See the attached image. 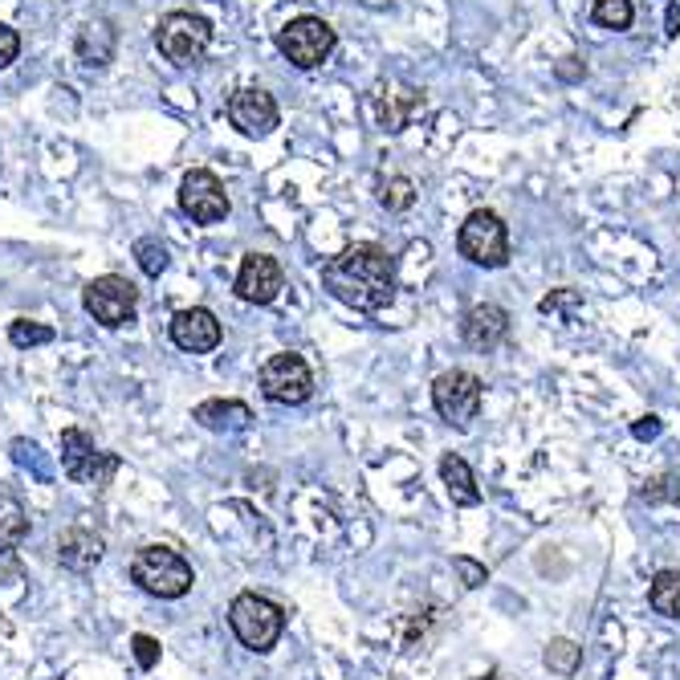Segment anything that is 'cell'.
I'll list each match as a JSON object with an SVG mask.
<instances>
[{"label": "cell", "mask_w": 680, "mask_h": 680, "mask_svg": "<svg viewBox=\"0 0 680 680\" xmlns=\"http://www.w3.org/2000/svg\"><path fill=\"white\" fill-rule=\"evenodd\" d=\"M440 477H445V489H449V497L457 506H477L481 501V489H477V481H473V469L464 464V457L445 452V457H440Z\"/></svg>", "instance_id": "obj_19"}, {"label": "cell", "mask_w": 680, "mask_h": 680, "mask_svg": "<svg viewBox=\"0 0 680 680\" xmlns=\"http://www.w3.org/2000/svg\"><path fill=\"white\" fill-rule=\"evenodd\" d=\"M452 567H457V574H461L464 587H481V583H485V567H481V562H473V558L457 555V558H452Z\"/></svg>", "instance_id": "obj_31"}, {"label": "cell", "mask_w": 680, "mask_h": 680, "mask_svg": "<svg viewBox=\"0 0 680 680\" xmlns=\"http://www.w3.org/2000/svg\"><path fill=\"white\" fill-rule=\"evenodd\" d=\"M481 379L473 372H445L436 375L433 384V403L436 412L449 420L452 428H469L481 416Z\"/></svg>", "instance_id": "obj_9"}, {"label": "cell", "mask_w": 680, "mask_h": 680, "mask_svg": "<svg viewBox=\"0 0 680 680\" xmlns=\"http://www.w3.org/2000/svg\"><path fill=\"white\" fill-rule=\"evenodd\" d=\"M21 579V562H16V550H0V583H16Z\"/></svg>", "instance_id": "obj_33"}, {"label": "cell", "mask_w": 680, "mask_h": 680, "mask_svg": "<svg viewBox=\"0 0 680 680\" xmlns=\"http://www.w3.org/2000/svg\"><path fill=\"white\" fill-rule=\"evenodd\" d=\"M579 298L571 294V290H562V294H550V298H542V309L546 314H555V309H562V306H574Z\"/></svg>", "instance_id": "obj_34"}, {"label": "cell", "mask_w": 680, "mask_h": 680, "mask_svg": "<svg viewBox=\"0 0 680 680\" xmlns=\"http://www.w3.org/2000/svg\"><path fill=\"white\" fill-rule=\"evenodd\" d=\"M131 579L155 599H180L196 583L187 558H180L171 546H143L139 555L131 558Z\"/></svg>", "instance_id": "obj_2"}, {"label": "cell", "mask_w": 680, "mask_h": 680, "mask_svg": "<svg viewBox=\"0 0 680 680\" xmlns=\"http://www.w3.org/2000/svg\"><path fill=\"white\" fill-rule=\"evenodd\" d=\"M579 656H583V648H579L574 640H550V644H546V652H542L546 668H550V672H558V677H571L574 668H579Z\"/></svg>", "instance_id": "obj_25"}, {"label": "cell", "mask_w": 680, "mask_h": 680, "mask_svg": "<svg viewBox=\"0 0 680 680\" xmlns=\"http://www.w3.org/2000/svg\"><path fill=\"white\" fill-rule=\"evenodd\" d=\"M335 46H339V33L330 29V21H323V16H294L278 33L281 58L298 70H318L335 53Z\"/></svg>", "instance_id": "obj_6"}, {"label": "cell", "mask_w": 680, "mask_h": 680, "mask_svg": "<svg viewBox=\"0 0 680 680\" xmlns=\"http://www.w3.org/2000/svg\"><path fill=\"white\" fill-rule=\"evenodd\" d=\"M114 46H119V33L110 21H86L74 37V53L86 65H110L114 62Z\"/></svg>", "instance_id": "obj_16"}, {"label": "cell", "mask_w": 680, "mask_h": 680, "mask_svg": "<svg viewBox=\"0 0 680 680\" xmlns=\"http://www.w3.org/2000/svg\"><path fill=\"white\" fill-rule=\"evenodd\" d=\"M229 123L248 135V139H265V135H274L281 123V110L274 102V94L262 90V86H245V90H236L229 98Z\"/></svg>", "instance_id": "obj_11"}, {"label": "cell", "mask_w": 680, "mask_h": 680, "mask_svg": "<svg viewBox=\"0 0 680 680\" xmlns=\"http://www.w3.org/2000/svg\"><path fill=\"white\" fill-rule=\"evenodd\" d=\"M171 342L187 351V355H208V351H217L220 347V318L212 314L208 306H187V309H175V318H171Z\"/></svg>", "instance_id": "obj_13"}, {"label": "cell", "mask_w": 680, "mask_h": 680, "mask_svg": "<svg viewBox=\"0 0 680 680\" xmlns=\"http://www.w3.org/2000/svg\"><path fill=\"white\" fill-rule=\"evenodd\" d=\"M574 58H562V65H558V77H567V82H571V77H579L583 74V65H571Z\"/></svg>", "instance_id": "obj_36"}, {"label": "cell", "mask_w": 680, "mask_h": 680, "mask_svg": "<svg viewBox=\"0 0 680 680\" xmlns=\"http://www.w3.org/2000/svg\"><path fill=\"white\" fill-rule=\"evenodd\" d=\"M29 534V513L21 506V497L0 489V550H16Z\"/></svg>", "instance_id": "obj_20"}, {"label": "cell", "mask_w": 680, "mask_h": 680, "mask_svg": "<svg viewBox=\"0 0 680 680\" xmlns=\"http://www.w3.org/2000/svg\"><path fill=\"white\" fill-rule=\"evenodd\" d=\"M506 335H510V314L494 306V302H481V306H473L461 318V339L469 351L489 355V351H497L506 342Z\"/></svg>", "instance_id": "obj_14"}, {"label": "cell", "mask_w": 680, "mask_h": 680, "mask_svg": "<svg viewBox=\"0 0 680 680\" xmlns=\"http://www.w3.org/2000/svg\"><path fill=\"white\" fill-rule=\"evenodd\" d=\"M180 208H184V217H192L196 224H220V220L229 217V192L220 184L217 171H187L184 184H180Z\"/></svg>", "instance_id": "obj_10"}, {"label": "cell", "mask_w": 680, "mask_h": 680, "mask_svg": "<svg viewBox=\"0 0 680 680\" xmlns=\"http://www.w3.org/2000/svg\"><path fill=\"white\" fill-rule=\"evenodd\" d=\"M119 473V457L114 452H98L94 457V464L82 473V485H94V489H102V485H110V477Z\"/></svg>", "instance_id": "obj_28"}, {"label": "cell", "mask_w": 680, "mask_h": 680, "mask_svg": "<svg viewBox=\"0 0 680 680\" xmlns=\"http://www.w3.org/2000/svg\"><path fill=\"white\" fill-rule=\"evenodd\" d=\"M212 46V25L201 13H163L155 25V49L168 58L171 65H196Z\"/></svg>", "instance_id": "obj_3"}, {"label": "cell", "mask_w": 680, "mask_h": 680, "mask_svg": "<svg viewBox=\"0 0 680 680\" xmlns=\"http://www.w3.org/2000/svg\"><path fill=\"white\" fill-rule=\"evenodd\" d=\"M644 420H648V424H635V436H640V440H648V436L660 433V420L656 416H644Z\"/></svg>", "instance_id": "obj_35"}, {"label": "cell", "mask_w": 680, "mask_h": 680, "mask_svg": "<svg viewBox=\"0 0 680 680\" xmlns=\"http://www.w3.org/2000/svg\"><path fill=\"white\" fill-rule=\"evenodd\" d=\"M323 286L342 306L379 314L396 302V257L379 245H351L330 257L323 269Z\"/></svg>", "instance_id": "obj_1"}, {"label": "cell", "mask_w": 680, "mask_h": 680, "mask_svg": "<svg viewBox=\"0 0 680 680\" xmlns=\"http://www.w3.org/2000/svg\"><path fill=\"white\" fill-rule=\"evenodd\" d=\"M131 648H135V660H139V668H155V665H159V640H151V635H135V640H131Z\"/></svg>", "instance_id": "obj_30"}, {"label": "cell", "mask_w": 680, "mask_h": 680, "mask_svg": "<svg viewBox=\"0 0 680 680\" xmlns=\"http://www.w3.org/2000/svg\"><path fill=\"white\" fill-rule=\"evenodd\" d=\"M9 342H13V347H46V342H53V326L16 318V323L9 326Z\"/></svg>", "instance_id": "obj_27"}, {"label": "cell", "mask_w": 680, "mask_h": 680, "mask_svg": "<svg viewBox=\"0 0 680 680\" xmlns=\"http://www.w3.org/2000/svg\"><path fill=\"white\" fill-rule=\"evenodd\" d=\"M192 420H196L201 428H208V433H241L248 420H253V412H248V403H241V400H204V403H196Z\"/></svg>", "instance_id": "obj_18"}, {"label": "cell", "mask_w": 680, "mask_h": 680, "mask_svg": "<svg viewBox=\"0 0 680 680\" xmlns=\"http://www.w3.org/2000/svg\"><path fill=\"white\" fill-rule=\"evenodd\" d=\"M424 107L420 102V94L412 86H391V90H379L375 94V110H379V126L391 131V135H400L403 126L412 123V114Z\"/></svg>", "instance_id": "obj_17"}, {"label": "cell", "mask_w": 680, "mask_h": 680, "mask_svg": "<svg viewBox=\"0 0 680 680\" xmlns=\"http://www.w3.org/2000/svg\"><path fill=\"white\" fill-rule=\"evenodd\" d=\"M102 550H107V542L90 522H74L70 530L58 534V558H62L65 571L74 574H90L102 562Z\"/></svg>", "instance_id": "obj_15"}, {"label": "cell", "mask_w": 680, "mask_h": 680, "mask_svg": "<svg viewBox=\"0 0 680 680\" xmlns=\"http://www.w3.org/2000/svg\"><path fill=\"white\" fill-rule=\"evenodd\" d=\"M82 306L90 314L94 323H102L107 330H119V326L135 323V309H139V290L135 281L119 278V274H107V278H94L86 290H82Z\"/></svg>", "instance_id": "obj_7"}, {"label": "cell", "mask_w": 680, "mask_h": 680, "mask_svg": "<svg viewBox=\"0 0 680 680\" xmlns=\"http://www.w3.org/2000/svg\"><path fill=\"white\" fill-rule=\"evenodd\" d=\"M591 21L599 25V29H632V21H635V9H632V0H595V9H591Z\"/></svg>", "instance_id": "obj_23"}, {"label": "cell", "mask_w": 680, "mask_h": 680, "mask_svg": "<svg viewBox=\"0 0 680 680\" xmlns=\"http://www.w3.org/2000/svg\"><path fill=\"white\" fill-rule=\"evenodd\" d=\"M640 497H644L648 506H660V501H680V485H677V477H660V481H652Z\"/></svg>", "instance_id": "obj_29"}, {"label": "cell", "mask_w": 680, "mask_h": 680, "mask_svg": "<svg viewBox=\"0 0 680 680\" xmlns=\"http://www.w3.org/2000/svg\"><path fill=\"white\" fill-rule=\"evenodd\" d=\"M379 204H384L387 212H408L416 204V184L408 175H391V180L379 184Z\"/></svg>", "instance_id": "obj_24"}, {"label": "cell", "mask_w": 680, "mask_h": 680, "mask_svg": "<svg viewBox=\"0 0 680 680\" xmlns=\"http://www.w3.org/2000/svg\"><path fill=\"white\" fill-rule=\"evenodd\" d=\"M648 604L668 619H680V571H660L648 587Z\"/></svg>", "instance_id": "obj_22"}, {"label": "cell", "mask_w": 680, "mask_h": 680, "mask_svg": "<svg viewBox=\"0 0 680 680\" xmlns=\"http://www.w3.org/2000/svg\"><path fill=\"white\" fill-rule=\"evenodd\" d=\"M262 391L265 400L274 403H286V408H294V403H306L309 391H314V375H309V363L294 351H281V355L265 359L262 367Z\"/></svg>", "instance_id": "obj_8"}, {"label": "cell", "mask_w": 680, "mask_h": 680, "mask_svg": "<svg viewBox=\"0 0 680 680\" xmlns=\"http://www.w3.org/2000/svg\"><path fill=\"white\" fill-rule=\"evenodd\" d=\"M16 53H21V37H16V29H9V25L0 21V70L13 65Z\"/></svg>", "instance_id": "obj_32"}, {"label": "cell", "mask_w": 680, "mask_h": 680, "mask_svg": "<svg viewBox=\"0 0 680 680\" xmlns=\"http://www.w3.org/2000/svg\"><path fill=\"white\" fill-rule=\"evenodd\" d=\"M668 37H677V33H680V9H677V4H668Z\"/></svg>", "instance_id": "obj_37"}, {"label": "cell", "mask_w": 680, "mask_h": 680, "mask_svg": "<svg viewBox=\"0 0 680 680\" xmlns=\"http://www.w3.org/2000/svg\"><path fill=\"white\" fill-rule=\"evenodd\" d=\"M229 623H232V632H236V640H241L245 648L269 652L281 640V632H286V611H281L274 599L245 591V595H236V599H232Z\"/></svg>", "instance_id": "obj_4"}, {"label": "cell", "mask_w": 680, "mask_h": 680, "mask_svg": "<svg viewBox=\"0 0 680 680\" xmlns=\"http://www.w3.org/2000/svg\"><path fill=\"white\" fill-rule=\"evenodd\" d=\"M98 449H94V436H86L82 428H65L62 433V469L70 481H82V473L94 464Z\"/></svg>", "instance_id": "obj_21"}, {"label": "cell", "mask_w": 680, "mask_h": 680, "mask_svg": "<svg viewBox=\"0 0 680 680\" xmlns=\"http://www.w3.org/2000/svg\"><path fill=\"white\" fill-rule=\"evenodd\" d=\"M281 286H286V274H281L278 257H269V253H248L236 269V298L248 306H269L281 294Z\"/></svg>", "instance_id": "obj_12"}, {"label": "cell", "mask_w": 680, "mask_h": 680, "mask_svg": "<svg viewBox=\"0 0 680 680\" xmlns=\"http://www.w3.org/2000/svg\"><path fill=\"white\" fill-rule=\"evenodd\" d=\"M135 262H139V269L147 274V278H159V274L168 269L171 257H168V248L159 245L155 236H143L139 245H135Z\"/></svg>", "instance_id": "obj_26"}, {"label": "cell", "mask_w": 680, "mask_h": 680, "mask_svg": "<svg viewBox=\"0 0 680 680\" xmlns=\"http://www.w3.org/2000/svg\"><path fill=\"white\" fill-rule=\"evenodd\" d=\"M457 248H461L464 262L481 265V269H501L510 262V229L497 212L477 208L464 217L461 232H457Z\"/></svg>", "instance_id": "obj_5"}]
</instances>
